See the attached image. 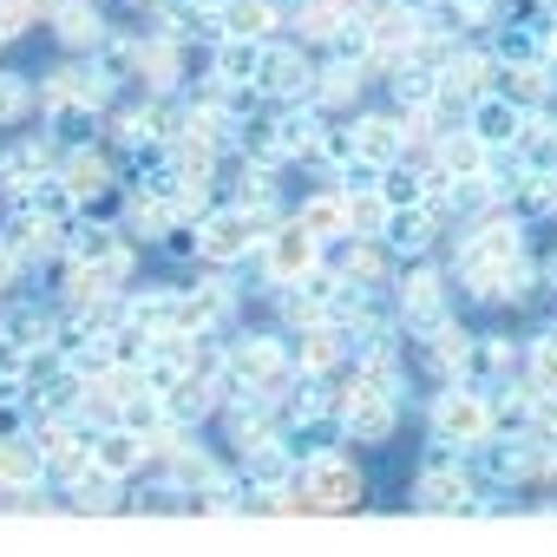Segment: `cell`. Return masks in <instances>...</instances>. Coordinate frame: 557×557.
Masks as SVG:
<instances>
[{
    "mask_svg": "<svg viewBox=\"0 0 557 557\" xmlns=\"http://www.w3.org/2000/svg\"><path fill=\"white\" fill-rule=\"evenodd\" d=\"M289 368H296V361L283 355V342H269V335H249V342L230 348V381L249 387V394H262V400L289 394Z\"/></svg>",
    "mask_w": 557,
    "mask_h": 557,
    "instance_id": "cell-1",
    "label": "cell"
},
{
    "mask_svg": "<svg viewBox=\"0 0 557 557\" xmlns=\"http://www.w3.org/2000/svg\"><path fill=\"white\" fill-rule=\"evenodd\" d=\"M262 262H269V283H302V275L322 269V236L296 216V223H275L262 236Z\"/></svg>",
    "mask_w": 557,
    "mask_h": 557,
    "instance_id": "cell-2",
    "label": "cell"
},
{
    "mask_svg": "<svg viewBox=\"0 0 557 557\" xmlns=\"http://www.w3.org/2000/svg\"><path fill=\"white\" fill-rule=\"evenodd\" d=\"M433 433L446 446H485L492 440V400L479 387H446L433 407Z\"/></svg>",
    "mask_w": 557,
    "mask_h": 557,
    "instance_id": "cell-3",
    "label": "cell"
},
{
    "mask_svg": "<svg viewBox=\"0 0 557 557\" xmlns=\"http://www.w3.org/2000/svg\"><path fill=\"white\" fill-rule=\"evenodd\" d=\"M256 243H262V230H256L249 210H223V216L197 223V256H210V262H236V256L256 249Z\"/></svg>",
    "mask_w": 557,
    "mask_h": 557,
    "instance_id": "cell-4",
    "label": "cell"
},
{
    "mask_svg": "<svg viewBox=\"0 0 557 557\" xmlns=\"http://www.w3.org/2000/svg\"><path fill=\"white\" fill-rule=\"evenodd\" d=\"M400 145H407V119L368 112V119L355 125V158H361L368 171H387V164H400Z\"/></svg>",
    "mask_w": 557,
    "mask_h": 557,
    "instance_id": "cell-5",
    "label": "cell"
},
{
    "mask_svg": "<svg viewBox=\"0 0 557 557\" xmlns=\"http://www.w3.org/2000/svg\"><path fill=\"white\" fill-rule=\"evenodd\" d=\"M145 453H151V440H145L138 426H112V433H92V466H99V472H112V479L138 472V466H145Z\"/></svg>",
    "mask_w": 557,
    "mask_h": 557,
    "instance_id": "cell-6",
    "label": "cell"
},
{
    "mask_svg": "<svg viewBox=\"0 0 557 557\" xmlns=\"http://www.w3.org/2000/svg\"><path fill=\"white\" fill-rule=\"evenodd\" d=\"M400 322H413V329L446 322V283H440L433 269H413L407 283H400Z\"/></svg>",
    "mask_w": 557,
    "mask_h": 557,
    "instance_id": "cell-7",
    "label": "cell"
},
{
    "mask_svg": "<svg viewBox=\"0 0 557 557\" xmlns=\"http://www.w3.org/2000/svg\"><path fill=\"white\" fill-rule=\"evenodd\" d=\"M256 86H262L269 99H289V92H309V86H315V73H309V60H302V53H262Z\"/></svg>",
    "mask_w": 557,
    "mask_h": 557,
    "instance_id": "cell-8",
    "label": "cell"
},
{
    "mask_svg": "<svg viewBox=\"0 0 557 557\" xmlns=\"http://www.w3.org/2000/svg\"><path fill=\"white\" fill-rule=\"evenodd\" d=\"M335 275H342V283H361V289H381L387 283V249H381V236H348Z\"/></svg>",
    "mask_w": 557,
    "mask_h": 557,
    "instance_id": "cell-9",
    "label": "cell"
},
{
    "mask_svg": "<svg viewBox=\"0 0 557 557\" xmlns=\"http://www.w3.org/2000/svg\"><path fill=\"white\" fill-rule=\"evenodd\" d=\"M518 125H524V112L505 99V92H485V99H472V132L498 151V145H511L518 138Z\"/></svg>",
    "mask_w": 557,
    "mask_h": 557,
    "instance_id": "cell-10",
    "label": "cell"
},
{
    "mask_svg": "<svg viewBox=\"0 0 557 557\" xmlns=\"http://www.w3.org/2000/svg\"><path fill=\"white\" fill-rule=\"evenodd\" d=\"M342 210H348V236H387V223H394V203H387L381 184L342 190Z\"/></svg>",
    "mask_w": 557,
    "mask_h": 557,
    "instance_id": "cell-11",
    "label": "cell"
},
{
    "mask_svg": "<svg viewBox=\"0 0 557 557\" xmlns=\"http://www.w3.org/2000/svg\"><path fill=\"white\" fill-rule=\"evenodd\" d=\"M440 86H446V92H459V99H485V92H498V60H485V53L446 60Z\"/></svg>",
    "mask_w": 557,
    "mask_h": 557,
    "instance_id": "cell-12",
    "label": "cell"
},
{
    "mask_svg": "<svg viewBox=\"0 0 557 557\" xmlns=\"http://www.w3.org/2000/svg\"><path fill=\"white\" fill-rule=\"evenodd\" d=\"M342 355H348V335H342L335 322H315V329H302V342H296V368H302V374H329Z\"/></svg>",
    "mask_w": 557,
    "mask_h": 557,
    "instance_id": "cell-13",
    "label": "cell"
},
{
    "mask_svg": "<svg viewBox=\"0 0 557 557\" xmlns=\"http://www.w3.org/2000/svg\"><path fill=\"white\" fill-rule=\"evenodd\" d=\"M223 34L262 47V40L275 34V8H269V0H223Z\"/></svg>",
    "mask_w": 557,
    "mask_h": 557,
    "instance_id": "cell-14",
    "label": "cell"
},
{
    "mask_svg": "<svg viewBox=\"0 0 557 557\" xmlns=\"http://www.w3.org/2000/svg\"><path fill=\"white\" fill-rule=\"evenodd\" d=\"M40 446L34 440H0V492H21V485H34L40 479Z\"/></svg>",
    "mask_w": 557,
    "mask_h": 557,
    "instance_id": "cell-15",
    "label": "cell"
},
{
    "mask_svg": "<svg viewBox=\"0 0 557 557\" xmlns=\"http://www.w3.org/2000/svg\"><path fill=\"white\" fill-rule=\"evenodd\" d=\"M256 66H262V47H256V40H236V34H230V40L216 47V79H223V86H256Z\"/></svg>",
    "mask_w": 557,
    "mask_h": 557,
    "instance_id": "cell-16",
    "label": "cell"
},
{
    "mask_svg": "<svg viewBox=\"0 0 557 557\" xmlns=\"http://www.w3.org/2000/svg\"><path fill=\"white\" fill-rule=\"evenodd\" d=\"M498 92H505L511 106H537V99L550 92V79H544L537 60H511V66H498Z\"/></svg>",
    "mask_w": 557,
    "mask_h": 557,
    "instance_id": "cell-17",
    "label": "cell"
},
{
    "mask_svg": "<svg viewBox=\"0 0 557 557\" xmlns=\"http://www.w3.org/2000/svg\"><path fill=\"white\" fill-rule=\"evenodd\" d=\"M73 197H92V190H106L112 184V171H106V158L99 151H79V158H66V177H60Z\"/></svg>",
    "mask_w": 557,
    "mask_h": 557,
    "instance_id": "cell-18",
    "label": "cell"
},
{
    "mask_svg": "<svg viewBox=\"0 0 557 557\" xmlns=\"http://www.w3.org/2000/svg\"><path fill=\"white\" fill-rule=\"evenodd\" d=\"M413 505H420V511H459V505H466V479H459V472H453V479H446V472H426Z\"/></svg>",
    "mask_w": 557,
    "mask_h": 557,
    "instance_id": "cell-19",
    "label": "cell"
},
{
    "mask_svg": "<svg viewBox=\"0 0 557 557\" xmlns=\"http://www.w3.org/2000/svg\"><path fill=\"white\" fill-rule=\"evenodd\" d=\"M132 60L145 66V79H151V86H171V79H177V47H164V40L132 47Z\"/></svg>",
    "mask_w": 557,
    "mask_h": 557,
    "instance_id": "cell-20",
    "label": "cell"
},
{
    "mask_svg": "<svg viewBox=\"0 0 557 557\" xmlns=\"http://www.w3.org/2000/svg\"><path fill=\"white\" fill-rule=\"evenodd\" d=\"M302 223H309L315 236H348V210H342V197H309V203H302Z\"/></svg>",
    "mask_w": 557,
    "mask_h": 557,
    "instance_id": "cell-21",
    "label": "cell"
},
{
    "mask_svg": "<svg viewBox=\"0 0 557 557\" xmlns=\"http://www.w3.org/2000/svg\"><path fill=\"white\" fill-rule=\"evenodd\" d=\"M53 21H60V40H66V47H92V40H99V14H92V8H60Z\"/></svg>",
    "mask_w": 557,
    "mask_h": 557,
    "instance_id": "cell-22",
    "label": "cell"
},
{
    "mask_svg": "<svg viewBox=\"0 0 557 557\" xmlns=\"http://www.w3.org/2000/svg\"><path fill=\"white\" fill-rule=\"evenodd\" d=\"M381 190H387V203H394V210H413V203H426V184H420L413 171H400V164H387Z\"/></svg>",
    "mask_w": 557,
    "mask_h": 557,
    "instance_id": "cell-23",
    "label": "cell"
},
{
    "mask_svg": "<svg viewBox=\"0 0 557 557\" xmlns=\"http://www.w3.org/2000/svg\"><path fill=\"white\" fill-rule=\"evenodd\" d=\"M531 394H550L557 400V335L531 348Z\"/></svg>",
    "mask_w": 557,
    "mask_h": 557,
    "instance_id": "cell-24",
    "label": "cell"
},
{
    "mask_svg": "<svg viewBox=\"0 0 557 557\" xmlns=\"http://www.w3.org/2000/svg\"><path fill=\"white\" fill-rule=\"evenodd\" d=\"M355 92H361V73H355V66H335V73L322 79V99H329V106H348Z\"/></svg>",
    "mask_w": 557,
    "mask_h": 557,
    "instance_id": "cell-25",
    "label": "cell"
},
{
    "mask_svg": "<svg viewBox=\"0 0 557 557\" xmlns=\"http://www.w3.org/2000/svg\"><path fill=\"white\" fill-rule=\"evenodd\" d=\"M453 8H466V14L479 21V14H492V0H453Z\"/></svg>",
    "mask_w": 557,
    "mask_h": 557,
    "instance_id": "cell-26",
    "label": "cell"
},
{
    "mask_svg": "<svg viewBox=\"0 0 557 557\" xmlns=\"http://www.w3.org/2000/svg\"><path fill=\"white\" fill-rule=\"evenodd\" d=\"M550 14H557V0H550Z\"/></svg>",
    "mask_w": 557,
    "mask_h": 557,
    "instance_id": "cell-27",
    "label": "cell"
}]
</instances>
